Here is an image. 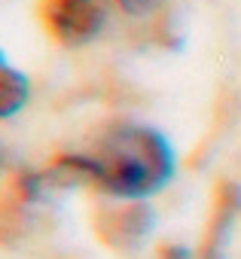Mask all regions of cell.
<instances>
[{"label": "cell", "instance_id": "obj_1", "mask_svg": "<svg viewBox=\"0 0 241 259\" xmlns=\"http://www.w3.org/2000/svg\"><path fill=\"white\" fill-rule=\"evenodd\" d=\"M89 153L98 165L95 189L113 201H147L159 195L177 171L171 141L144 122H110Z\"/></svg>", "mask_w": 241, "mask_h": 259}, {"label": "cell", "instance_id": "obj_3", "mask_svg": "<svg viewBox=\"0 0 241 259\" xmlns=\"http://www.w3.org/2000/svg\"><path fill=\"white\" fill-rule=\"evenodd\" d=\"M156 232V210L150 201H116L95 213V235L119 253L141 250Z\"/></svg>", "mask_w": 241, "mask_h": 259}, {"label": "cell", "instance_id": "obj_5", "mask_svg": "<svg viewBox=\"0 0 241 259\" xmlns=\"http://www.w3.org/2000/svg\"><path fill=\"white\" fill-rule=\"evenodd\" d=\"M95 177H98V165L89 150L86 153H58L43 168V180L49 189H76V186L95 189Z\"/></svg>", "mask_w": 241, "mask_h": 259}, {"label": "cell", "instance_id": "obj_2", "mask_svg": "<svg viewBox=\"0 0 241 259\" xmlns=\"http://www.w3.org/2000/svg\"><path fill=\"white\" fill-rule=\"evenodd\" d=\"M110 7V0H37V16L52 43L79 49L101 37Z\"/></svg>", "mask_w": 241, "mask_h": 259}, {"label": "cell", "instance_id": "obj_6", "mask_svg": "<svg viewBox=\"0 0 241 259\" xmlns=\"http://www.w3.org/2000/svg\"><path fill=\"white\" fill-rule=\"evenodd\" d=\"M28 98H31L28 76L0 52V119H13L16 113H22Z\"/></svg>", "mask_w": 241, "mask_h": 259}, {"label": "cell", "instance_id": "obj_4", "mask_svg": "<svg viewBox=\"0 0 241 259\" xmlns=\"http://www.w3.org/2000/svg\"><path fill=\"white\" fill-rule=\"evenodd\" d=\"M238 217H241V186L235 180H223L214 192V207L202 235L198 259H229V244Z\"/></svg>", "mask_w": 241, "mask_h": 259}, {"label": "cell", "instance_id": "obj_8", "mask_svg": "<svg viewBox=\"0 0 241 259\" xmlns=\"http://www.w3.org/2000/svg\"><path fill=\"white\" fill-rule=\"evenodd\" d=\"M159 259H198V250H192L180 241H168L159 247Z\"/></svg>", "mask_w": 241, "mask_h": 259}, {"label": "cell", "instance_id": "obj_7", "mask_svg": "<svg viewBox=\"0 0 241 259\" xmlns=\"http://www.w3.org/2000/svg\"><path fill=\"white\" fill-rule=\"evenodd\" d=\"M110 4L129 19H156L165 13L168 0H110Z\"/></svg>", "mask_w": 241, "mask_h": 259}]
</instances>
